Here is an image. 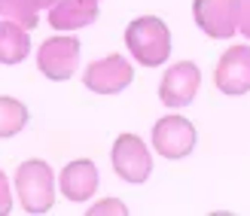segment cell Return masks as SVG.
<instances>
[{
	"label": "cell",
	"instance_id": "12",
	"mask_svg": "<svg viewBox=\"0 0 250 216\" xmlns=\"http://www.w3.org/2000/svg\"><path fill=\"white\" fill-rule=\"evenodd\" d=\"M31 52V37L28 28H21L16 21H0V64H21Z\"/></svg>",
	"mask_w": 250,
	"mask_h": 216
},
{
	"label": "cell",
	"instance_id": "10",
	"mask_svg": "<svg viewBox=\"0 0 250 216\" xmlns=\"http://www.w3.org/2000/svg\"><path fill=\"white\" fill-rule=\"evenodd\" d=\"M98 189V168L89 158H77L70 161L64 171H61V195L73 204H83L89 201Z\"/></svg>",
	"mask_w": 250,
	"mask_h": 216
},
{
	"label": "cell",
	"instance_id": "5",
	"mask_svg": "<svg viewBox=\"0 0 250 216\" xmlns=\"http://www.w3.org/2000/svg\"><path fill=\"white\" fill-rule=\"evenodd\" d=\"M153 149L162 158H186L195 149V128L183 116H165L153 125Z\"/></svg>",
	"mask_w": 250,
	"mask_h": 216
},
{
	"label": "cell",
	"instance_id": "3",
	"mask_svg": "<svg viewBox=\"0 0 250 216\" xmlns=\"http://www.w3.org/2000/svg\"><path fill=\"white\" fill-rule=\"evenodd\" d=\"M77 64H80V40L73 37H49V40L40 46L37 52V67L46 79L52 82H64L77 73Z\"/></svg>",
	"mask_w": 250,
	"mask_h": 216
},
{
	"label": "cell",
	"instance_id": "1",
	"mask_svg": "<svg viewBox=\"0 0 250 216\" xmlns=\"http://www.w3.org/2000/svg\"><path fill=\"white\" fill-rule=\"evenodd\" d=\"M125 46H128L137 64L159 67L171 55V31L156 16H141L125 28Z\"/></svg>",
	"mask_w": 250,
	"mask_h": 216
},
{
	"label": "cell",
	"instance_id": "6",
	"mask_svg": "<svg viewBox=\"0 0 250 216\" xmlns=\"http://www.w3.org/2000/svg\"><path fill=\"white\" fill-rule=\"evenodd\" d=\"M131 79H134V70L122 55H107L101 61H92L83 76L85 88L95 95H119L122 88L131 85Z\"/></svg>",
	"mask_w": 250,
	"mask_h": 216
},
{
	"label": "cell",
	"instance_id": "4",
	"mask_svg": "<svg viewBox=\"0 0 250 216\" xmlns=\"http://www.w3.org/2000/svg\"><path fill=\"white\" fill-rule=\"evenodd\" d=\"M113 171L122 177L125 183H146L153 174V158L149 149L144 146V140L137 134H119L113 143Z\"/></svg>",
	"mask_w": 250,
	"mask_h": 216
},
{
	"label": "cell",
	"instance_id": "15",
	"mask_svg": "<svg viewBox=\"0 0 250 216\" xmlns=\"http://www.w3.org/2000/svg\"><path fill=\"white\" fill-rule=\"evenodd\" d=\"M107 213H113V216H125L128 210H125V204H122V201H116V198L98 201V204L89 210V216H107Z\"/></svg>",
	"mask_w": 250,
	"mask_h": 216
},
{
	"label": "cell",
	"instance_id": "17",
	"mask_svg": "<svg viewBox=\"0 0 250 216\" xmlns=\"http://www.w3.org/2000/svg\"><path fill=\"white\" fill-rule=\"evenodd\" d=\"M9 210H12V189H9L6 174L0 171V216H6Z\"/></svg>",
	"mask_w": 250,
	"mask_h": 216
},
{
	"label": "cell",
	"instance_id": "7",
	"mask_svg": "<svg viewBox=\"0 0 250 216\" xmlns=\"http://www.w3.org/2000/svg\"><path fill=\"white\" fill-rule=\"evenodd\" d=\"M214 82L229 98H238V95L250 92V46L247 43L232 46L223 52L220 64L214 70Z\"/></svg>",
	"mask_w": 250,
	"mask_h": 216
},
{
	"label": "cell",
	"instance_id": "8",
	"mask_svg": "<svg viewBox=\"0 0 250 216\" xmlns=\"http://www.w3.org/2000/svg\"><path fill=\"white\" fill-rule=\"evenodd\" d=\"M198 85H202V70H198L192 61H180V64L168 67V73L162 76L159 98H162L165 107L180 110V107H186V104L195 100Z\"/></svg>",
	"mask_w": 250,
	"mask_h": 216
},
{
	"label": "cell",
	"instance_id": "18",
	"mask_svg": "<svg viewBox=\"0 0 250 216\" xmlns=\"http://www.w3.org/2000/svg\"><path fill=\"white\" fill-rule=\"evenodd\" d=\"M31 3H34L37 9H52V6H55V0H31Z\"/></svg>",
	"mask_w": 250,
	"mask_h": 216
},
{
	"label": "cell",
	"instance_id": "2",
	"mask_svg": "<svg viewBox=\"0 0 250 216\" xmlns=\"http://www.w3.org/2000/svg\"><path fill=\"white\" fill-rule=\"evenodd\" d=\"M16 192H19L24 213H34V216L49 213L55 204V174H52V168L40 158L21 161L19 171H16Z\"/></svg>",
	"mask_w": 250,
	"mask_h": 216
},
{
	"label": "cell",
	"instance_id": "9",
	"mask_svg": "<svg viewBox=\"0 0 250 216\" xmlns=\"http://www.w3.org/2000/svg\"><path fill=\"white\" fill-rule=\"evenodd\" d=\"M192 12H195V24L210 40H232V34L238 31L235 0H195Z\"/></svg>",
	"mask_w": 250,
	"mask_h": 216
},
{
	"label": "cell",
	"instance_id": "11",
	"mask_svg": "<svg viewBox=\"0 0 250 216\" xmlns=\"http://www.w3.org/2000/svg\"><path fill=\"white\" fill-rule=\"evenodd\" d=\"M98 19V0H55L49 9V24L55 31H80Z\"/></svg>",
	"mask_w": 250,
	"mask_h": 216
},
{
	"label": "cell",
	"instance_id": "13",
	"mask_svg": "<svg viewBox=\"0 0 250 216\" xmlns=\"http://www.w3.org/2000/svg\"><path fill=\"white\" fill-rule=\"evenodd\" d=\"M28 125V107L16 98H0V140H9Z\"/></svg>",
	"mask_w": 250,
	"mask_h": 216
},
{
	"label": "cell",
	"instance_id": "14",
	"mask_svg": "<svg viewBox=\"0 0 250 216\" xmlns=\"http://www.w3.org/2000/svg\"><path fill=\"white\" fill-rule=\"evenodd\" d=\"M0 16L6 21H16L21 28L34 31L37 24H40V16H37V6L31 0H0Z\"/></svg>",
	"mask_w": 250,
	"mask_h": 216
},
{
	"label": "cell",
	"instance_id": "16",
	"mask_svg": "<svg viewBox=\"0 0 250 216\" xmlns=\"http://www.w3.org/2000/svg\"><path fill=\"white\" fill-rule=\"evenodd\" d=\"M235 16H238V31L250 40V0H235Z\"/></svg>",
	"mask_w": 250,
	"mask_h": 216
}]
</instances>
